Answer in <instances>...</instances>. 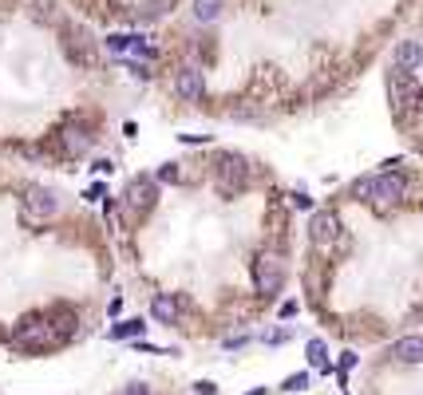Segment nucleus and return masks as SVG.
I'll list each match as a JSON object with an SVG mask.
<instances>
[{
	"mask_svg": "<svg viewBox=\"0 0 423 395\" xmlns=\"http://www.w3.org/2000/svg\"><path fill=\"white\" fill-rule=\"evenodd\" d=\"M60 340L63 336H60V328L51 324V316H24L20 324L12 328V344L20 352H48Z\"/></svg>",
	"mask_w": 423,
	"mask_h": 395,
	"instance_id": "obj_1",
	"label": "nucleus"
},
{
	"mask_svg": "<svg viewBox=\"0 0 423 395\" xmlns=\"http://www.w3.org/2000/svg\"><path fill=\"white\" fill-rule=\"evenodd\" d=\"M352 198L360 202H380V206H396L403 198V178L396 170H384V174H364L352 182Z\"/></svg>",
	"mask_w": 423,
	"mask_h": 395,
	"instance_id": "obj_2",
	"label": "nucleus"
},
{
	"mask_svg": "<svg viewBox=\"0 0 423 395\" xmlns=\"http://www.w3.org/2000/svg\"><path fill=\"white\" fill-rule=\"evenodd\" d=\"M285 285V257L273 253V249H262L253 257V288L262 296H277Z\"/></svg>",
	"mask_w": 423,
	"mask_h": 395,
	"instance_id": "obj_3",
	"label": "nucleus"
},
{
	"mask_svg": "<svg viewBox=\"0 0 423 395\" xmlns=\"http://www.w3.org/2000/svg\"><path fill=\"white\" fill-rule=\"evenodd\" d=\"M218 190L226 198H238L245 186H250V162L242 154H218Z\"/></svg>",
	"mask_w": 423,
	"mask_h": 395,
	"instance_id": "obj_4",
	"label": "nucleus"
},
{
	"mask_svg": "<svg viewBox=\"0 0 423 395\" xmlns=\"http://www.w3.org/2000/svg\"><path fill=\"white\" fill-rule=\"evenodd\" d=\"M56 209H60V198L51 194L48 186L24 190V217H28V221H48V217H56Z\"/></svg>",
	"mask_w": 423,
	"mask_h": 395,
	"instance_id": "obj_5",
	"label": "nucleus"
},
{
	"mask_svg": "<svg viewBox=\"0 0 423 395\" xmlns=\"http://www.w3.org/2000/svg\"><path fill=\"white\" fill-rule=\"evenodd\" d=\"M388 91H392V103H396V107H419V99H423L415 75H412V71H400V68L388 75Z\"/></svg>",
	"mask_w": 423,
	"mask_h": 395,
	"instance_id": "obj_6",
	"label": "nucleus"
},
{
	"mask_svg": "<svg viewBox=\"0 0 423 395\" xmlns=\"http://www.w3.org/2000/svg\"><path fill=\"white\" fill-rule=\"evenodd\" d=\"M154 198H159V186H154L151 174H139L127 182V206L135 209V214H147V209L154 206Z\"/></svg>",
	"mask_w": 423,
	"mask_h": 395,
	"instance_id": "obj_7",
	"label": "nucleus"
},
{
	"mask_svg": "<svg viewBox=\"0 0 423 395\" xmlns=\"http://www.w3.org/2000/svg\"><path fill=\"white\" fill-rule=\"evenodd\" d=\"M336 233H341V217H336L333 209H312V217H309L312 241H317V245H329V241H336Z\"/></svg>",
	"mask_w": 423,
	"mask_h": 395,
	"instance_id": "obj_8",
	"label": "nucleus"
},
{
	"mask_svg": "<svg viewBox=\"0 0 423 395\" xmlns=\"http://www.w3.org/2000/svg\"><path fill=\"white\" fill-rule=\"evenodd\" d=\"M174 91H178L186 103H202V99H206V79H202L198 68H182L178 75H174Z\"/></svg>",
	"mask_w": 423,
	"mask_h": 395,
	"instance_id": "obj_9",
	"label": "nucleus"
},
{
	"mask_svg": "<svg viewBox=\"0 0 423 395\" xmlns=\"http://www.w3.org/2000/svg\"><path fill=\"white\" fill-rule=\"evenodd\" d=\"M91 142H95V135H91V130H83V127H63V130H60V150H63L68 158L87 154Z\"/></svg>",
	"mask_w": 423,
	"mask_h": 395,
	"instance_id": "obj_10",
	"label": "nucleus"
},
{
	"mask_svg": "<svg viewBox=\"0 0 423 395\" xmlns=\"http://www.w3.org/2000/svg\"><path fill=\"white\" fill-rule=\"evenodd\" d=\"M151 316L159 320V324H178V316H182L178 296H174V293H159L151 300Z\"/></svg>",
	"mask_w": 423,
	"mask_h": 395,
	"instance_id": "obj_11",
	"label": "nucleus"
},
{
	"mask_svg": "<svg viewBox=\"0 0 423 395\" xmlns=\"http://www.w3.org/2000/svg\"><path fill=\"white\" fill-rule=\"evenodd\" d=\"M392 360H400V364H423V336H403V340H396Z\"/></svg>",
	"mask_w": 423,
	"mask_h": 395,
	"instance_id": "obj_12",
	"label": "nucleus"
},
{
	"mask_svg": "<svg viewBox=\"0 0 423 395\" xmlns=\"http://www.w3.org/2000/svg\"><path fill=\"white\" fill-rule=\"evenodd\" d=\"M423 63V48L415 44V40H403L400 48H396V68L400 71H415Z\"/></svg>",
	"mask_w": 423,
	"mask_h": 395,
	"instance_id": "obj_13",
	"label": "nucleus"
},
{
	"mask_svg": "<svg viewBox=\"0 0 423 395\" xmlns=\"http://www.w3.org/2000/svg\"><path fill=\"white\" fill-rule=\"evenodd\" d=\"M63 48H68V56L75 59V63H91V51H87V36H83V28H68Z\"/></svg>",
	"mask_w": 423,
	"mask_h": 395,
	"instance_id": "obj_14",
	"label": "nucleus"
},
{
	"mask_svg": "<svg viewBox=\"0 0 423 395\" xmlns=\"http://www.w3.org/2000/svg\"><path fill=\"white\" fill-rule=\"evenodd\" d=\"M226 0H194V20L198 24H214V20L222 16Z\"/></svg>",
	"mask_w": 423,
	"mask_h": 395,
	"instance_id": "obj_15",
	"label": "nucleus"
},
{
	"mask_svg": "<svg viewBox=\"0 0 423 395\" xmlns=\"http://www.w3.org/2000/svg\"><path fill=\"white\" fill-rule=\"evenodd\" d=\"M142 328H147L142 320H127V324H115L111 336L115 340H135V336H142Z\"/></svg>",
	"mask_w": 423,
	"mask_h": 395,
	"instance_id": "obj_16",
	"label": "nucleus"
},
{
	"mask_svg": "<svg viewBox=\"0 0 423 395\" xmlns=\"http://www.w3.org/2000/svg\"><path fill=\"white\" fill-rule=\"evenodd\" d=\"M309 360L321 367V372H329V364H324V340H309Z\"/></svg>",
	"mask_w": 423,
	"mask_h": 395,
	"instance_id": "obj_17",
	"label": "nucleus"
},
{
	"mask_svg": "<svg viewBox=\"0 0 423 395\" xmlns=\"http://www.w3.org/2000/svg\"><path fill=\"white\" fill-rule=\"evenodd\" d=\"M171 8H174V0H151L147 4V16H166Z\"/></svg>",
	"mask_w": 423,
	"mask_h": 395,
	"instance_id": "obj_18",
	"label": "nucleus"
},
{
	"mask_svg": "<svg viewBox=\"0 0 423 395\" xmlns=\"http://www.w3.org/2000/svg\"><path fill=\"white\" fill-rule=\"evenodd\" d=\"M305 384H309V375H289V379H285V384H281V391H305Z\"/></svg>",
	"mask_w": 423,
	"mask_h": 395,
	"instance_id": "obj_19",
	"label": "nucleus"
},
{
	"mask_svg": "<svg viewBox=\"0 0 423 395\" xmlns=\"http://www.w3.org/2000/svg\"><path fill=\"white\" fill-rule=\"evenodd\" d=\"M32 8H36V16H40V20H56V12H51L56 4H51V0H32Z\"/></svg>",
	"mask_w": 423,
	"mask_h": 395,
	"instance_id": "obj_20",
	"label": "nucleus"
},
{
	"mask_svg": "<svg viewBox=\"0 0 423 395\" xmlns=\"http://www.w3.org/2000/svg\"><path fill=\"white\" fill-rule=\"evenodd\" d=\"M352 367H356V352H344V356H341V364H336V372H341V375H348Z\"/></svg>",
	"mask_w": 423,
	"mask_h": 395,
	"instance_id": "obj_21",
	"label": "nucleus"
},
{
	"mask_svg": "<svg viewBox=\"0 0 423 395\" xmlns=\"http://www.w3.org/2000/svg\"><path fill=\"white\" fill-rule=\"evenodd\" d=\"M194 391H198V395H218V384H214V379H198Z\"/></svg>",
	"mask_w": 423,
	"mask_h": 395,
	"instance_id": "obj_22",
	"label": "nucleus"
},
{
	"mask_svg": "<svg viewBox=\"0 0 423 395\" xmlns=\"http://www.w3.org/2000/svg\"><path fill=\"white\" fill-rule=\"evenodd\" d=\"M159 182H178V170H174V162H166V166L159 170Z\"/></svg>",
	"mask_w": 423,
	"mask_h": 395,
	"instance_id": "obj_23",
	"label": "nucleus"
},
{
	"mask_svg": "<svg viewBox=\"0 0 423 395\" xmlns=\"http://www.w3.org/2000/svg\"><path fill=\"white\" fill-rule=\"evenodd\" d=\"M265 340H269V344H285V340H289V328H277V332H269Z\"/></svg>",
	"mask_w": 423,
	"mask_h": 395,
	"instance_id": "obj_24",
	"label": "nucleus"
},
{
	"mask_svg": "<svg viewBox=\"0 0 423 395\" xmlns=\"http://www.w3.org/2000/svg\"><path fill=\"white\" fill-rule=\"evenodd\" d=\"M123 395H151V391H147V384H127V391H123Z\"/></svg>",
	"mask_w": 423,
	"mask_h": 395,
	"instance_id": "obj_25",
	"label": "nucleus"
},
{
	"mask_svg": "<svg viewBox=\"0 0 423 395\" xmlns=\"http://www.w3.org/2000/svg\"><path fill=\"white\" fill-rule=\"evenodd\" d=\"M83 198H87V202H99V198H103V186H91Z\"/></svg>",
	"mask_w": 423,
	"mask_h": 395,
	"instance_id": "obj_26",
	"label": "nucleus"
},
{
	"mask_svg": "<svg viewBox=\"0 0 423 395\" xmlns=\"http://www.w3.org/2000/svg\"><path fill=\"white\" fill-rule=\"evenodd\" d=\"M250 395H265V391H250Z\"/></svg>",
	"mask_w": 423,
	"mask_h": 395,
	"instance_id": "obj_27",
	"label": "nucleus"
}]
</instances>
